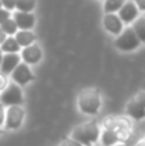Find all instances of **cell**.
Returning <instances> with one entry per match:
<instances>
[{"label":"cell","instance_id":"cell-1","mask_svg":"<svg viewBox=\"0 0 145 146\" xmlns=\"http://www.w3.org/2000/svg\"><path fill=\"white\" fill-rule=\"evenodd\" d=\"M100 135H102V132H100L98 123L95 121H90L77 126L72 131L71 139L76 140L77 142H80L84 146H92L100 139Z\"/></svg>","mask_w":145,"mask_h":146},{"label":"cell","instance_id":"cell-2","mask_svg":"<svg viewBox=\"0 0 145 146\" xmlns=\"http://www.w3.org/2000/svg\"><path fill=\"white\" fill-rule=\"evenodd\" d=\"M77 104H78L80 110L87 115H95L99 113L100 105H102V99L100 94L95 88H86L81 91L77 98Z\"/></svg>","mask_w":145,"mask_h":146},{"label":"cell","instance_id":"cell-3","mask_svg":"<svg viewBox=\"0 0 145 146\" xmlns=\"http://www.w3.org/2000/svg\"><path fill=\"white\" fill-rule=\"evenodd\" d=\"M141 41L136 36L132 27H126L114 40V46L121 51H134L140 46Z\"/></svg>","mask_w":145,"mask_h":146},{"label":"cell","instance_id":"cell-4","mask_svg":"<svg viewBox=\"0 0 145 146\" xmlns=\"http://www.w3.org/2000/svg\"><path fill=\"white\" fill-rule=\"evenodd\" d=\"M0 103L4 106H15V105H22L23 103V94L21 90V86L17 83L9 82V85L5 87L4 91L0 92Z\"/></svg>","mask_w":145,"mask_h":146},{"label":"cell","instance_id":"cell-5","mask_svg":"<svg viewBox=\"0 0 145 146\" xmlns=\"http://www.w3.org/2000/svg\"><path fill=\"white\" fill-rule=\"evenodd\" d=\"M25 119V109L21 105L9 106L7 109V115H5V128L14 131L18 129L23 123Z\"/></svg>","mask_w":145,"mask_h":146},{"label":"cell","instance_id":"cell-6","mask_svg":"<svg viewBox=\"0 0 145 146\" xmlns=\"http://www.w3.org/2000/svg\"><path fill=\"white\" fill-rule=\"evenodd\" d=\"M10 77H12L13 82L17 83L18 86H25V85H27L28 82L35 80V76L31 72L30 66L26 64L25 62H21L19 66L12 72Z\"/></svg>","mask_w":145,"mask_h":146},{"label":"cell","instance_id":"cell-7","mask_svg":"<svg viewBox=\"0 0 145 146\" xmlns=\"http://www.w3.org/2000/svg\"><path fill=\"white\" fill-rule=\"evenodd\" d=\"M103 26L113 36H120L122 33V31L125 30L123 28V22L121 21V18L116 13L104 14V17H103Z\"/></svg>","mask_w":145,"mask_h":146},{"label":"cell","instance_id":"cell-8","mask_svg":"<svg viewBox=\"0 0 145 146\" xmlns=\"http://www.w3.org/2000/svg\"><path fill=\"white\" fill-rule=\"evenodd\" d=\"M139 12L140 10L138 9L135 3L131 1V0H127L118 12V17L121 18L123 25H130V23H134L139 18Z\"/></svg>","mask_w":145,"mask_h":146},{"label":"cell","instance_id":"cell-9","mask_svg":"<svg viewBox=\"0 0 145 146\" xmlns=\"http://www.w3.org/2000/svg\"><path fill=\"white\" fill-rule=\"evenodd\" d=\"M21 58L28 66H33V64H37L43 58V50L37 44H32V45L27 46V48L22 49L21 51Z\"/></svg>","mask_w":145,"mask_h":146},{"label":"cell","instance_id":"cell-10","mask_svg":"<svg viewBox=\"0 0 145 146\" xmlns=\"http://www.w3.org/2000/svg\"><path fill=\"white\" fill-rule=\"evenodd\" d=\"M13 19L15 21L18 28L23 31H31V28L35 26V22H36V18L32 13L18 12V10H15L13 13Z\"/></svg>","mask_w":145,"mask_h":146},{"label":"cell","instance_id":"cell-11","mask_svg":"<svg viewBox=\"0 0 145 146\" xmlns=\"http://www.w3.org/2000/svg\"><path fill=\"white\" fill-rule=\"evenodd\" d=\"M21 55L19 54H4L0 67V72L4 74H12V72L19 66L21 63Z\"/></svg>","mask_w":145,"mask_h":146},{"label":"cell","instance_id":"cell-12","mask_svg":"<svg viewBox=\"0 0 145 146\" xmlns=\"http://www.w3.org/2000/svg\"><path fill=\"white\" fill-rule=\"evenodd\" d=\"M126 113H127L128 117H131L135 121H141V119L145 118V109L138 101L136 98L131 99L127 103V105H126Z\"/></svg>","mask_w":145,"mask_h":146},{"label":"cell","instance_id":"cell-13","mask_svg":"<svg viewBox=\"0 0 145 146\" xmlns=\"http://www.w3.org/2000/svg\"><path fill=\"white\" fill-rule=\"evenodd\" d=\"M15 40H17V42L19 44V46L22 49L27 48V46L32 45V44H35L36 41V36L35 33L32 32V31H23V30H19L17 33H15Z\"/></svg>","mask_w":145,"mask_h":146},{"label":"cell","instance_id":"cell-14","mask_svg":"<svg viewBox=\"0 0 145 146\" xmlns=\"http://www.w3.org/2000/svg\"><path fill=\"white\" fill-rule=\"evenodd\" d=\"M0 49L4 54H18L21 51V46L14 36H8L4 40V42L0 45Z\"/></svg>","mask_w":145,"mask_h":146},{"label":"cell","instance_id":"cell-15","mask_svg":"<svg viewBox=\"0 0 145 146\" xmlns=\"http://www.w3.org/2000/svg\"><path fill=\"white\" fill-rule=\"evenodd\" d=\"M100 142L102 146H114L117 142H120L117 136V132L112 131V129H104L100 135Z\"/></svg>","mask_w":145,"mask_h":146},{"label":"cell","instance_id":"cell-16","mask_svg":"<svg viewBox=\"0 0 145 146\" xmlns=\"http://www.w3.org/2000/svg\"><path fill=\"white\" fill-rule=\"evenodd\" d=\"M126 0H105L104 1V13L105 14H112V13H118L120 9L125 5Z\"/></svg>","mask_w":145,"mask_h":146},{"label":"cell","instance_id":"cell-17","mask_svg":"<svg viewBox=\"0 0 145 146\" xmlns=\"http://www.w3.org/2000/svg\"><path fill=\"white\" fill-rule=\"evenodd\" d=\"M131 27L134 28V31H135L136 36L139 37V40L145 44V17H139L138 19L132 23Z\"/></svg>","mask_w":145,"mask_h":146},{"label":"cell","instance_id":"cell-18","mask_svg":"<svg viewBox=\"0 0 145 146\" xmlns=\"http://www.w3.org/2000/svg\"><path fill=\"white\" fill-rule=\"evenodd\" d=\"M0 30H1L7 36H15V33L19 31V28H18L15 21L13 19V18H9V19L5 21V22L0 26Z\"/></svg>","mask_w":145,"mask_h":146},{"label":"cell","instance_id":"cell-19","mask_svg":"<svg viewBox=\"0 0 145 146\" xmlns=\"http://www.w3.org/2000/svg\"><path fill=\"white\" fill-rule=\"evenodd\" d=\"M36 7V0H15V9L18 12L32 13Z\"/></svg>","mask_w":145,"mask_h":146},{"label":"cell","instance_id":"cell-20","mask_svg":"<svg viewBox=\"0 0 145 146\" xmlns=\"http://www.w3.org/2000/svg\"><path fill=\"white\" fill-rule=\"evenodd\" d=\"M117 136L121 142H126L131 137V129H127V128L120 129V131H117Z\"/></svg>","mask_w":145,"mask_h":146},{"label":"cell","instance_id":"cell-21","mask_svg":"<svg viewBox=\"0 0 145 146\" xmlns=\"http://www.w3.org/2000/svg\"><path fill=\"white\" fill-rule=\"evenodd\" d=\"M9 18H12V12H9V10L1 8V9H0V26H1L5 21L9 19Z\"/></svg>","mask_w":145,"mask_h":146},{"label":"cell","instance_id":"cell-22","mask_svg":"<svg viewBox=\"0 0 145 146\" xmlns=\"http://www.w3.org/2000/svg\"><path fill=\"white\" fill-rule=\"evenodd\" d=\"M1 4H3V8L9 12L15 9V0H1Z\"/></svg>","mask_w":145,"mask_h":146},{"label":"cell","instance_id":"cell-23","mask_svg":"<svg viewBox=\"0 0 145 146\" xmlns=\"http://www.w3.org/2000/svg\"><path fill=\"white\" fill-rule=\"evenodd\" d=\"M9 85L8 83V78H7V74H4V73L0 72V92L1 91L5 90V87Z\"/></svg>","mask_w":145,"mask_h":146},{"label":"cell","instance_id":"cell-24","mask_svg":"<svg viewBox=\"0 0 145 146\" xmlns=\"http://www.w3.org/2000/svg\"><path fill=\"white\" fill-rule=\"evenodd\" d=\"M5 115H7L5 106L0 103V128H1V126H4L5 124Z\"/></svg>","mask_w":145,"mask_h":146},{"label":"cell","instance_id":"cell-25","mask_svg":"<svg viewBox=\"0 0 145 146\" xmlns=\"http://www.w3.org/2000/svg\"><path fill=\"white\" fill-rule=\"evenodd\" d=\"M131 1L135 3L140 12H145V0H131Z\"/></svg>","mask_w":145,"mask_h":146},{"label":"cell","instance_id":"cell-26","mask_svg":"<svg viewBox=\"0 0 145 146\" xmlns=\"http://www.w3.org/2000/svg\"><path fill=\"white\" fill-rule=\"evenodd\" d=\"M63 141L67 144V146H84V145H81V144H80V142H77L76 140L71 139V137H69V139H64Z\"/></svg>","mask_w":145,"mask_h":146},{"label":"cell","instance_id":"cell-27","mask_svg":"<svg viewBox=\"0 0 145 146\" xmlns=\"http://www.w3.org/2000/svg\"><path fill=\"white\" fill-rule=\"evenodd\" d=\"M136 99H138V101L144 106V109H145V91L139 92L138 95H136Z\"/></svg>","mask_w":145,"mask_h":146},{"label":"cell","instance_id":"cell-28","mask_svg":"<svg viewBox=\"0 0 145 146\" xmlns=\"http://www.w3.org/2000/svg\"><path fill=\"white\" fill-rule=\"evenodd\" d=\"M7 37H8V36L5 35V33L3 32L1 30H0V45H1V44L4 42V40H5V38H7Z\"/></svg>","mask_w":145,"mask_h":146},{"label":"cell","instance_id":"cell-29","mask_svg":"<svg viewBox=\"0 0 145 146\" xmlns=\"http://www.w3.org/2000/svg\"><path fill=\"white\" fill-rule=\"evenodd\" d=\"M3 56H4V53L1 51V49H0V67H1V62H3Z\"/></svg>","mask_w":145,"mask_h":146},{"label":"cell","instance_id":"cell-30","mask_svg":"<svg viewBox=\"0 0 145 146\" xmlns=\"http://www.w3.org/2000/svg\"><path fill=\"white\" fill-rule=\"evenodd\" d=\"M135 146H145V141L143 140V141H140V142H138V144H136Z\"/></svg>","mask_w":145,"mask_h":146},{"label":"cell","instance_id":"cell-31","mask_svg":"<svg viewBox=\"0 0 145 146\" xmlns=\"http://www.w3.org/2000/svg\"><path fill=\"white\" fill-rule=\"evenodd\" d=\"M59 146H67V144H66V142H64V141H62L61 144H59Z\"/></svg>","mask_w":145,"mask_h":146},{"label":"cell","instance_id":"cell-32","mask_svg":"<svg viewBox=\"0 0 145 146\" xmlns=\"http://www.w3.org/2000/svg\"><path fill=\"white\" fill-rule=\"evenodd\" d=\"M114 146H126L125 144H117V145H114Z\"/></svg>","mask_w":145,"mask_h":146},{"label":"cell","instance_id":"cell-33","mask_svg":"<svg viewBox=\"0 0 145 146\" xmlns=\"http://www.w3.org/2000/svg\"><path fill=\"white\" fill-rule=\"evenodd\" d=\"M3 8V4H1V0H0V9H1Z\"/></svg>","mask_w":145,"mask_h":146},{"label":"cell","instance_id":"cell-34","mask_svg":"<svg viewBox=\"0 0 145 146\" xmlns=\"http://www.w3.org/2000/svg\"><path fill=\"white\" fill-rule=\"evenodd\" d=\"M3 133V131H1V128H0V135H1Z\"/></svg>","mask_w":145,"mask_h":146},{"label":"cell","instance_id":"cell-35","mask_svg":"<svg viewBox=\"0 0 145 146\" xmlns=\"http://www.w3.org/2000/svg\"><path fill=\"white\" fill-rule=\"evenodd\" d=\"M92 146H100V145H96V144H95V145H92Z\"/></svg>","mask_w":145,"mask_h":146},{"label":"cell","instance_id":"cell-36","mask_svg":"<svg viewBox=\"0 0 145 146\" xmlns=\"http://www.w3.org/2000/svg\"><path fill=\"white\" fill-rule=\"evenodd\" d=\"M144 141H145V140H144Z\"/></svg>","mask_w":145,"mask_h":146},{"label":"cell","instance_id":"cell-37","mask_svg":"<svg viewBox=\"0 0 145 146\" xmlns=\"http://www.w3.org/2000/svg\"><path fill=\"white\" fill-rule=\"evenodd\" d=\"M104 1H105V0H104Z\"/></svg>","mask_w":145,"mask_h":146}]
</instances>
